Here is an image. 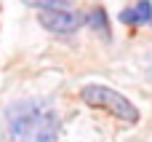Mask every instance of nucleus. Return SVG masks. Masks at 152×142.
<instances>
[{
	"label": "nucleus",
	"mask_w": 152,
	"mask_h": 142,
	"mask_svg": "<svg viewBox=\"0 0 152 142\" xmlns=\"http://www.w3.org/2000/svg\"><path fill=\"white\" fill-rule=\"evenodd\" d=\"M118 19H120L123 24H144V21H152V3L150 0H139L134 8L120 11Z\"/></svg>",
	"instance_id": "4"
},
{
	"label": "nucleus",
	"mask_w": 152,
	"mask_h": 142,
	"mask_svg": "<svg viewBox=\"0 0 152 142\" xmlns=\"http://www.w3.org/2000/svg\"><path fill=\"white\" fill-rule=\"evenodd\" d=\"M83 21H86V16L77 13V11H69V8L67 11H40V24L48 32H56V35H69Z\"/></svg>",
	"instance_id": "3"
},
{
	"label": "nucleus",
	"mask_w": 152,
	"mask_h": 142,
	"mask_svg": "<svg viewBox=\"0 0 152 142\" xmlns=\"http://www.w3.org/2000/svg\"><path fill=\"white\" fill-rule=\"evenodd\" d=\"M24 5H32V8H40V11H67V5L72 0H21Z\"/></svg>",
	"instance_id": "6"
},
{
	"label": "nucleus",
	"mask_w": 152,
	"mask_h": 142,
	"mask_svg": "<svg viewBox=\"0 0 152 142\" xmlns=\"http://www.w3.org/2000/svg\"><path fill=\"white\" fill-rule=\"evenodd\" d=\"M86 24H88V27H94L102 38H107V40H110V35H112V32H110V21H107V11H104V8H94V11L86 16Z\"/></svg>",
	"instance_id": "5"
},
{
	"label": "nucleus",
	"mask_w": 152,
	"mask_h": 142,
	"mask_svg": "<svg viewBox=\"0 0 152 142\" xmlns=\"http://www.w3.org/2000/svg\"><path fill=\"white\" fill-rule=\"evenodd\" d=\"M51 115L48 107L37 102H16L8 107V126L13 142H35L37 132L43 129L45 118Z\"/></svg>",
	"instance_id": "2"
},
{
	"label": "nucleus",
	"mask_w": 152,
	"mask_h": 142,
	"mask_svg": "<svg viewBox=\"0 0 152 142\" xmlns=\"http://www.w3.org/2000/svg\"><path fill=\"white\" fill-rule=\"evenodd\" d=\"M80 99H83L86 105L96 107V110H107L110 115H115V118H120V121H126V124H136V121H139L136 105H134L128 97H123L120 91L110 89V86L91 83V86H86V89L80 91Z\"/></svg>",
	"instance_id": "1"
}]
</instances>
